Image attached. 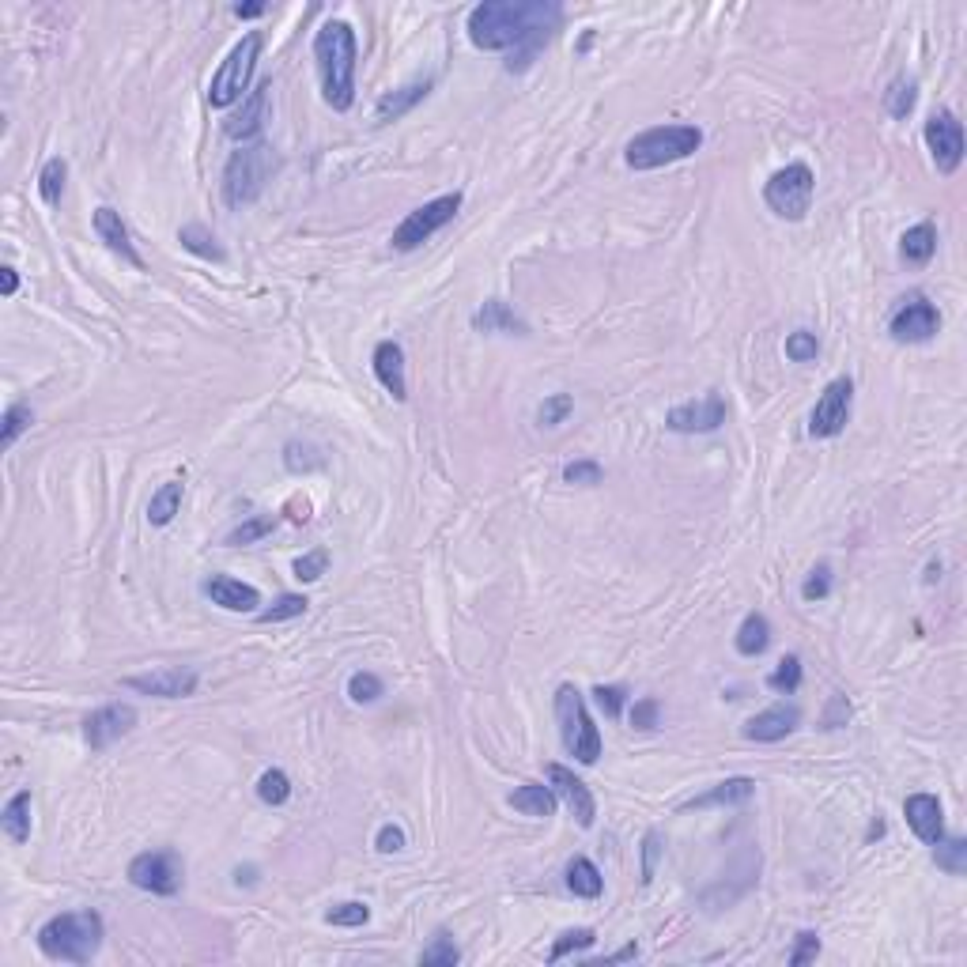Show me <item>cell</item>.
I'll list each match as a JSON object with an SVG mask.
<instances>
[{
    "label": "cell",
    "mask_w": 967,
    "mask_h": 967,
    "mask_svg": "<svg viewBox=\"0 0 967 967\" xmlns=\"http://www.w3.org/2000/svg\"><path fill=\"white\" fill-rule=\"evenodd\" d=\"M726 401L722 393H707L699 401H684V405L669 408L665 412V427L677 431V435H711L718 427L726 424Z\"/></svg>",
    "instance_id": "cell-13"
},
{
    "label": "cell",
    "mask_w": 967,
    "mask_h": 967,
    "mask_svg": "<svg viewBox=\"0 0 967 967\" xmlns=\"http://www.w3.org/2000/svg\"><path fill=\"white\" fill-rule=\"evenodd\" d=\"M737 654H745V658H756V654H764L767 643H771V624H767L764 612H748L745 620H741V628H737Z\"/></svg>",
    "instance_id": "cell-31"
},
{
    "label": "cell",
    "mask_w": 967,
    "mask_h": 967,
    "mask_svg": "<svg viewBox=\"0 0 967 967\" xmlns=\"http://www.w3.org/2000/svg\"><path fill=\"white\" fill-rule=\"evenodd\" d=\"M458 960H461V949L454 945V937L446 934V930H439V934H435V941H431V945L420 952V964H424V967H454Z\"/></svg>",
    "instance_id": "cell-41"
},
{
    "label": "cell",
    "mask_w": 967,
    "mask_h": 967,
    "mask_svg": "<svg viewBox=\"0 0 967 967\" xmlns=\"http://www.w3.org/2000/svg\"><path fill=\"white\" fill-rule=\"evenodd\" d=\"M847 722H850V699L843 696V692H835V696L828 699V707H824L820 726H824V730H843Z\"/></svg>",
    "instance_id": "cell-53"
},
{
    "label": "cell",
    "mask_w": 967,
    "mask_h": 967,
    "mask_svg": "<svg viewBox=\"0 0 967 967\" xmlns=\"http://www.w3.org/2000/svg\"><path fill=\"white\" fill-rule=\"evenodd\" d=\"M594 941H597V934H594V930H590V926H578V930H567V934H563L560 941L552 945V952H548V960H552V964H560L563 956H571V952L590 949Z\"/></svg>",
    "instance_id": "cell-45"
},
{
    "label": "cell",
    "mask_w": 967,
    "mask_h": 967,
    "mask_svg": "<svg viewBox=\"0 0 967 967\" xmlns=\"http://www.w3.org/2000/svg\"><path fill=\"white\" fill-rule=\"evenodd\" d=\"M102 937L106 926L99 911H68V915H53L38 930V949L53 964H87L99 956Z\"/></svg>",
    "instance_id": "cell-3"
},
{
    "label": "cell",
    "mask_w": 967,
    "mask_h": 967,
    "mask_svg": "<svg viewBox=\"0 0 967 967\" xmlns=\"http://www.w3.org/2000/svg\"><path fill=\"white\" fill-rule=\"evenodd\" d=\"M813 193H816L813 170L805 167V163H790V167L775 170L767 178L764 201L779 220L801 223L809 216V208H813Z\"/></svg>",
    "instance_id": "cell-8"
},
{
    "label": "cell",
    "mask_w": 967,
    "mask_h": 967,
    "mask_svg": "<svg viewBox=\"0 0 967 967\" xmlns=\"http://www.w3.org/2000/svg\"><path fill=\"white\" fill-rule=\"evenodd\" d=\"M556 0H484L469 12V42L476 50H510L507 72H522L560 31Z\"/></svg>",
    "instance_id": "cell-1"
},
{
    "label": "cell",
    "mask_w": 967,
    "mask_h": 967,
    "mask_svg": "<svg viewBox=\"0 0 967 967\" xmlns=\"http://www.w3.org/2000/svg\"><path fill=\"white\" fill-rule=\"evenodd\" d=\"M272 167H276V155H272V148L265 144V140H250V144H242L231 159H227V167H223V204L227 208H246V204H254L257 197H261V189H265V182H269Z\"/></svg>",
    "instance_id": "cell-5"
},
{
    "label": "cell",
    "mask_w": 967,
    "mask_h": 967,
    "mask_svg": "<svg viewBox=\"0 0 967 967\" xmlns=\"http://www.w3.org/2000/svg\"><path fill=\"white\" fill-rule=\"evenodd\" d=\"M915 102H918V84L915 80H907V76H896V80L888 84V91H884V110L900 121L915 110Z\"/></svg>",
    "instance_id": "cell-34"
},
{
    "label": "cell",
    "mask_w": 967,
    "mask_h": 967,
    "mask_svg": "<svg viewBox=\"0 0 967 967\" xmlns=\"http://www.w3.org/2000/svg\"><path fill=\"white\" fill-rule=\"evenodd\" d=\"M828 594H832V567H828V563H820V567H813V571H809V578H805L801 597H805V601H824Z\"/></svg>",
    "instance_id": "cell-50"
},
{
    "label": "cell",
    "mask_w": 967,
    "mask_h": 967,
    "mask_svg": "<svg viewBox=\"0 0 967 967\" xmlns=\"http://www.w3.org/2000/svg\"><path fill=\"white\" fill-rule=\"evenodd\" d=\"M510 809L544 820V816L556 813V794H552V786H544V782H522V786L510 794Z\"/></svg>",
    "instance_id": "cell-28"
},
{
    "label": "cell",
    "mask_w": 967,
    "mask_h": 967,
    "mask_svg": "<svg viewBox=\"0 0 967 967\" xmlns=\"http://www.w3.org/2000/svg\"><path fill=\"white\" fill-rule=\"evenodd\" d=\"M926 144L934 155V167L941 174H956V167L964 163V125L952 110H937L934 118L926 121Z\"/></svg>",
    "instance_id": "cell-14"
},
{
    "label": "cell",
    "mask_w": 967,
    "mask_h": 967,
    "mask_svg": "<svg viewBox=\"0 0 967 967\" xmlns=\"http://www.w3.org/2000/svg\"><path fill=\"white\" fill-rule=\"evenodd\" d=\"M405 847H408V839L397 824H382L378 835H374V850H378V854H401Z\"/></svg>",
    "instance_id": "cell-55"
},
{
    "label": "cell",
    "mask_w": 967,
    "mask_h": 967,
    "mask_svg": "<svg viewBox=\"0 0 967 967\" xmlns=\"http://www.w3.org/2000/svg\"><path fill=\"white\" fill-rule=\"evenodd\" d=\"M0 828L12 843H27L31 839V790H19L8 798L4 813H0Z\"/></svg>",
    "instance_id": "cell-29"
},
{
    "label": "cell",
    "mask_w": 967,
    "mask_h": 967,
    "mask_svg": "<svg viewBox=\"0 0 967 967\" xmlns=\"http://www.w3.org/2000/svg\"><path fill=\"white\" fill-rule=\"evenodd\" d=\"M937 254V227L930 220L926 223H915V227H907L900 238V257L907 261V265H915V269H922V265H930Z\"/></svg>",
    "instance_id": "cell-27"
},
{
    "label": "cell",
    "mask_w": 967,
    "mask_h": 967,
    "mask_svg": "<svg viewBox=\"0 0 967 967\" xmlns=\"http://www.w3.org/2000/svg\"><path fill=\"white\" fill-rule=\"evenodd\" d=\"M257 57H261V34L250 31L242 42H235V50L223 57L212 84H208V102L216 110H227V106L242 102V91H250V80H254Z\"/></svg>",
    "instance_id": "cell-7"
},
{
    "label": "cell",
    "mask_w": 967,
    "mask_h": 967,
    "mask_svg": "<svg viewBox=\"0 0 967 967\" xmlns=\"http://www.w3.org/2000/svg\"><path fill=\"white\" fill-rule=\"evenodd\" d=\"M322 454L310 446V442H288L284 446V465L288 473H310V469H322Z\"/></svg>",
    "instance_id": "cell-44"
},
{
    "label": "cell",
    "mask_w": 967,
    "mask_h": 967,
    "mask_svg": "<svg viewBox=\"0 0 967 967\" xmlns=\"http://www.w3.org/2000/svg\"><path fill=\"white\" fill-rule=\"evenodd\" d=\"M699 144H703V133L696 125H654L635 140H628L624 159H628L631 170H658L696 155Z\"/></svg>",
    "instance_id": "cell-4"
},
{
    "label": "cell",
    "mask_w": 967,
    "mask_h": 967,
    "mask_svg": "<svg viewBox=\"0 0 967 967\" xmlns=\"http://www.w3.org/2000/svg\"><path fill=\"white\" fill-rule=\"evenodd\" d=\"M325 922L329 926H363V922H371V907L367 903H337V907H329L325 911Z\"/></svg>",
    "instance_id": "cell-47"
},
{
    "label": "cell",
    "mask_w": 967,
    "mask_h": 967,
    "mask_svg": "<svg viewBox=\"0 0 967 967\" xmlns=\"http://www.w3.org/2000/svg\"><path fill=\"white\" fill-rule=\"evenodd\" d=\"M261 12H265V4H235L238 19H257Z\"/></svg>",
    "instance_id": "cell-60"
},
{
    "label": "cell",
    "mask_w": 967,
    "mask_h": 967,
    "mask_svg": "<svg viewBox=\"0 0 967 967\" xmlns=\"http://www.w3.org/2000/svg\"><path fill=\"white\" fill-rule=\"evenodd\" d=\"M567 892H575L578 900H597L605 892V877L590 858H571L567 862Z\"/></svg>",
    "instance_id": "cell-30"
},
{
    "label": "cell",
    "mask_w": 967,
    "mask_h": 967,
    "mask_svg": "<svg viewBox=\"0 0 967 967\" xmlns=\"http://www.w3.org/2000/svg\"><path fill=\"white\" fill-rule=\"evenodd\" d=\"M571 412H575V397H571V393H552V397H544L541 408H537V424L560 427V424H567Z\"/></svg>",
    "instance_id": "cell-43"
},
{
    "label": "cell",
    "mask_w": 967,
    "mask_h": 967,
    "mask_svg": "<svg viewBox=\"0 0 967 967\" xmlns=\"http://www.w3.org/2000/svg\"><path fill=\"white\" fill-rule=\"evenodd\" d=\"M473 329L476 333H510V337H526L529 333V325L503 299H488V303L480 306L473 314Z\"/></svg>",
    "instance_id": "cell-26"
},
{
    "label": "cell",
    "mask_w": 967,
    "mask_h": 967,
    "mask_svg": "<svg viewBox=\"0 0 967 967\" xmlns=\"http://www.w3.org/2000/svg\"><path fill=\"white\" fill-rule=\"evenodd\" d=\"M91 227H95V235H99V242L106 246V250H110V254H118L121 261H129L133 269H144V257L136 254L133 235H129V227H125V220H121L118 208H110V204L95 208V216H91Z\"/></svg>",
    "instance_id": "cell-19"
},
{
    "label": "cell",
    "mask_w": 967,
    "mask_h": 967,
    "mask_svg": "<svg viewBox=\"0 0 967 967\" xmlns=\"http://www.w3.org/2000/svg\"><path fill=\"white\" fill-rule=\"evenodd\" d=\"M665 854V839L662 832H646L643 839V884L654 881V873H658V858Z\"/></svg>",
    "instance_id": "cell-52"
},
{
    "label": "cell",
    "mask_w": 967,
    "mask_h": 967,
    "mask_svg": "<svg viewBox=\"0 0 967 967\" xmlns=\"http://www.w3.org/2000/svg\"><path fill=\"white\" fill-rule=\"evenodd\" d=\"M276 514H250L242 526H235L231 533H227V541L223 544H257L261 537H269L272 529H276Z\"/></svg>",
    "instance_id": "cell-38"
},
{
    "label": "cell",
    "mask_w": 967,
    "mask_h": 967,
    "mask_svg": "<svg viewBox=\"0 0 967 967\" xmlns=\"http://www.w3.org/2000/svg\"><path fill=\"white\" fill-rule=\"evenodd\" d=\"M16 288H19L16 269H12V265H4V269H0V291H4V295H16Z\"/></svg>",
    "instance_id": "cell-58"
},
{
    "label": "cell",
    "mask_w": 967,
    "mask_h": 967,
    "mask_svg": "<svg viewBox=\"0 0 967 967\" xmlns=\"http://www.w3.org/2000/svg\"><path fill=\"white\" fill-rule=\"evenodd\" d=\"M31 424H34L31 405H23V401L8 405V408H4V420H0V446H4V450H12L19 435H23V431H31Z\"/></svg>",
    "instance_id": "cell-36"
},
{
    "label": "cell",
    "mask_w": 967,
    "mask_h": 967,
    "mask_svg": "<svg viewBox=\"0 0 967 967\" xmlns=\"http://www.w3.org/2000/svg\"><path fill=\"white\" fill-rule=\"evenodd\" d=\"M556 726H560L567 756H575L582 767H594L601 760V730L594 726L586 696L575 684H560V692H556Z\"/></svg>",
    "instance_id": "cell-6"
},
{
    "label": "cell",
    "mask_w": 967,
    "mask_h": 967,
    "mask_svg": "<svg viewBox=\"0 0 967 967\" xmlns=\"http://www.w3.org/2000/svg\"><path fill=\"white\" fill-rule=\"evenodd\" d=\"M197 684H201V673L189 669V665H167V669H152V673L125 677V688H129V692L155 696V699H186L197 692Z\"/></svg>",
    "instance_id": "cell-15"
},
{
    "label": "cell",
    "mask_w": 967,
    "mask_h": 967,
    "mask_svg": "<svg viewBox=\"0 0 967 967\" xmlns=\"http://www.w3.org/2000/svg\"><path fill=\"white\" fill-rule=\"evenodd\" d=\"M934 862L937 869H945V873H952V877H960V873H967V843L964 839H937L934 843Z\"/></svg>",
    "instance_id": "cell-37"
},
{
    "label": "cell",
    "mask_w": 967,
    "mask_h": 967,
    "mask_svg": "<svg viewBox=\"0 0 967 967\" xmlns=\"http://www.w3.org/2000/svg\"><path fill=\"white\" fill-rule=\"evenodd\" d=\"M786 356L794 359V363H809V359L820 356V340H816V333H809V329L790 333V337H786Z\"/></svg>",
    "instance_id": "cell-48"
},
{
    "label": "cell",
    "mask_w": 967,
    "mask_h": 967,
    "mask_svg": "<svg viewBox=\"0 0 967 967\" xmlns=\"http://www.w3.org/2000/svg\"><path fill=\"white\" fill-rule=\"evenodd\" d=\"M65 182H68L65 159H61V155L46 159V167H42V174H38V193H42V201L61 204V197H65Z\"/></svg>",
    "instance_id": "cell-35"
},
{
    "label": "cell",
    "mask_w": 967,
    "mask_h": 967,
    "mask_svg": "<svg viewBox=\"0 0 967 967\" xmlns=\"http://www.w3.org/2000/svg\"><path fill=\"white\" fill-rule=\"evenodd\" d=\"M631 726L635 730H654L658 726V699H635V707H631Z\"/></svg>",
    "instance_id": "cell-56"
},
{
    "label": "cell",
    "mask_w": 967,
    "mask_h": 967,
    "mask_svg": "<svg viewBox=\"0 0 967 967\" xmlns=\"http://www.w3.org/2000/svg\"><path fill=\"white\" fill-rule=\"evenodd\" d=\"M816 956H820V937H816L813 930L798 934V945H794V952H790V967L809 964V960H816Z\"/></svg>",
    "instance_id": "cell-57"
},
{
    "label": "cell",
    "mask_w": 967,
    "mask_h": 967,
    "mask_svg": "<svg viewBox=\"0 0 967 967\" xmlns=\"http://www.w3.org/2000/svg\"><path fill=\"white\" fill-rule=\"evenodd\" d=\"M903 816H907V828L926 847H934L937 839L945 835V813H941V801L934 794H911V798L903 801Z\"/></svg>",
    "instance_id": "cell-21"
},
{
    "label": "cell",
    "mask_w": 967,
    "mask_h": 967,
    "mask_svg": "<svg viewBox=\"0 0 967 967\" xmlns=\"http://www.w3.org/2000/svg\"><path fill=\"white\" fill-rule=\"evenodd\" d=\"M204 594L212 597V605H220V609H227V612H257V605H261L257 586L238 582V578H231V575H212L208 582H204Z\"/></svg>",
    "instance_id": "cell-23"
},
{
    "label": "cell",
    "mask_w": 967,
    "mask_h": 967,
    "mask_svg": "<svg viewBox=\"0 0 967 967\" xmlns=\"http://www.w3.org/2000/svg\"><path fill=\"white\" fill-rule=\"evenodd\" d=\"M548 786H552L556 801H563V805H567V813L578 820V828H594L597 801H594V794H590V786L578 779L571 767H563V764L548 767Z\"/></svg>",
    "instance_id": "cell-16"
},
{
    "label": "cell",
    "mask_w": 967,
    "mask_h": 967,
    "mask_svg": "<svg viewBox=\"0 0 967 967\" xmlns=\"http://www.w3.org/2000/svg\"><path fill=\"white\" fill-rule=\"evenodd\" d=\"M257 798L265 805H284L291 798V779L280 771V767H269L261 779H257Z\"/></svg>",
    "instance_id": "cell-42"
},
{
    "label": "cell",
    "mask_w": 967,
    "mask_h": 967,
    "mask_svg": "<svg viewBox=\"0 0 967 967\" xmlns=\"http://www.w3.org/2000/svg\"><path fill=\"white\" fill-rule=\"evenodd\" d=\"M254 873H257V869H254V866H246V869L238 866V869H235V884H254V881H257Z\"/></svg>",
    "instance_id": "cell-61"
},
{
    "label": "cell",
    "mask_w": 967,
    "mask_h": 967,
    "mask_svg": "<svg viewBox=\"0 0 967 967\" xmlns=\"http://www.w3.org/2000/svg\"><path fill=\"white\" fill-rule=\"evenodd\" d=\"M374 374H378V382H382V390L390 393L393 401H405L408 397V382H405V348L397 344V340H382L378 348H374Z\"/></svg>",
    "instance_id": "cell-22"
},
{
    "label": "cell",
    "mask_w": 967,
    "mask_h": 967,
    "mask_svg": "<svg viewBox=\"0 0 967 967\" xmlns=\"http://www.w3.org/2000/svg\"><path fill=\"white\" fill-rule=\"evenodd\" d=\"M798 722H801V711L794 703H775L767 711L752 714L741 733H745L748 741H756V745H775V741H782V737H790V733L798 730Z\"/></svg>",
    "instance_id": "cell-20"
},
{
    "label": "cell",
    "mask_w": 967,
    "mask_h": 967,
    "mask_svg": "<svg viewBox=\"0 0 967 967\" xmlns=\"http://www.w3.org/2000/svg\"><path fill=\"white\" fill-rule=\"evenodd\" d=\"M752 794H756V779H748V775H733V779L711 786L707 794L684 801L680 809H684V813H692V809H714V805H745Z\"/></svg>",
    "instance_id": "cell-25"
},
{
    "label": "cell",
    "mask_w": 967,
    "mask_h": 967,
    "mask_svg": "<svg viewBox=\"0 0 967 967\" xmlns=\"http://www.w3.org/2000/svg\"><path fill=\"white\" fill-rule=\"evenodd\" d=\"M563 480L567 484H601L605 480V469L597 465V461H571V465H563Z\"/></svg>",
    "instance_id": "cell-51"
},
{
    "label": "cell",
    "mask_w": 967,
    "mask_h": 967,
    "mask_svg": "<svg viewBox=\"0 0 967 967\" xmlns=\"http://www.w3.org/2000/svg\"><path fill=\"white\" fill-rule=\"evenodd\" d=\"M325 567H329V552L325 548H314V552H306V556L295 560V578L299 582H318L325 575Z\"/></svg>",
    "instance_id": "cell-49"
},
{
    "label": "cell",
    "mask_w": 967,
    "mask_h": 967,
    "mask_svg": "<svg viewBox=\"0 0 967 967\" xmlns=\"http://www.w3.org/2000/svg\"><path fill=\"white\" fill-rule=\"evenodd\" d=\"M306 601L303 594H280L276 601H272L269 609H257V624H280V620H295V616H303L306 612Z\"/></svg>",
    "instance_id": "cell-39"
},
{
    "label": "cell",
    "mask_w": 967,
    "mask_h": 967,
    "mask_svg": "<svg viewBox=\"0 0 967 967\" xmlns=\"http://www.w3.org/2000/svg\"><path fill=\"white\" fill-rule=\"evenodd\" d=\"M356 57L359 42L352 23H344V19L322 23V31L314 34V65H318L325 106H333L337 114L352 110V102H356Z\"/></svg>",
    "instance_id": "cell-2"
},
{
    "label": "cell",
    "mask_w": 967,
    "mask_h": 967,
    "mask_svg": "<svg viewBox=\"0 0 967 967\" xmlns=\"http://www.w3.org/2000/svg\"><path fill=\"white\" fill-rule=\"evenodd\" d=\"M767 688L771 692H779V696H794L801 688V658L798 654H786L779 665H775V673L767 677Z\"/></svg>",
    "instance_id": "cell-40"
},
{
    "label": "cell",
    "mask_w": 967,
    "mask_h": 967,
    "mask_svg": "<svg viewBox=\"0 0 967 967\" xmlns=\"http://www.w3.org/2000/svg\"><path fill=\"white\" fill-rule=\"evenodd\" d=\"M129 881L152 896H178L182 888V858L174 850H144L129 862Z\"/></svg>",
    "instance_id": "cell-10"
},
{
    "label": "cell",
    "mask_w": 967,
    "mask_h": 967,
    "mask_svg": "<svg viewBox=\"0 0 967 967\" xmlns=\"http://www.w3.org/2000/svg\"><path fill=\"white\" fill-rule=\"evenodd\" d=\"M182 495H186L182 480H167V484L152 495V503H148V522H152V526H170L174 514L182 510Z\"/></svg>",
    "instance_id": "cell-33"
},
{
    "label": "cell",
    "mask_w": 967,
    "mask_h": 967,
    "mask_svg": "<svg viewBox=\"0 0 967 967\" xmlns=\"http://www.w3.org/2000/svg\"><path fill=\"white\" fill-rule=\"evenodd\" d=\"M133 730H136L133 703H110V707H99L95 714H87V722H84V737L95 752L110 748L114 741H121L125 733H133Z\"/></svg>",
    "instance_id": "cell-17"
},
{
    "label": "cell",
    "mask_w": 967,
    "mask_h": 967,
    "mask_svg": "<svg viewBox=\"0 0 967 967\" xmlns=\"http://www.w3.org/2000/svg\"><path fill=\"white\" fill-rule=\"evenodd\" d=\"M427 95H431V80H416V84H405V87H397V91H390V95H382L378 106H374V125L401 121L408 110H416Z\"/></svg>",
    "instance_id": "cell-24"
},
{
    "label": "cell",
    "mask_w": 967,
    "mask_h": 967,
    "mask_svg": "<svg viewBox=\"0 0 967 967\" xmlns=\"http://www.w3.org/2000/svg\"><path fill=\"white\" fill-rule=\"evenodd\" d=\"M850 405H854V382L850 378H835L824 386L820 401H816L813 416H809V435L813 439H835L843 435V427L850 424Z\"/></svg>",
    "instance_id": "cell-11"
},
{
    "label": "cell",
    "mask_w": 967,
    "mask_h": 967,
    "mask_svg": "<svg viewBox=\"0 0 967 967\" xmlns=\"http://www.w3.org/2000/svg\"><path fill=\"white\" fill-rule=\"evenodd\" d=\"M269 91L272 84H257L246 99H242V106H238L231 118L223 121V133L231 136V140H242V144H250V140H257L261 136V129H265V121H269Z\"/></svg>",
    "instance_id": "cell-18"
},
{
    "label": "cell",
    "mask_w": 967,
    "mask_h": 967,
    "mask_svg": "<svg viewBox=\"0 0 967 967\" xmlns=\"http://www.w3.org/2000/svg\"><path fill=\"white\" fill-rule=\"evenodd\" d=\"M937 329H941V314H937V306L922 291L907 295L896 306V314L888 318V333H892V340H900V344H922V340L934 337Z\"/></svg>",
    "instance_id": "cell-12"
},
{
    "label": "cell",
    "mask_w": 967,
    "mask_h": 967,
    "mask_svg": "<svg viewBox=\"0 0 967 967\" xmlns=\"http://www.w3.org/2000/svg\"><path fill=\"white\" fill-rule=\"evenodd\" d=\"M635 956H639V945L631 941V945H624V949H616V952H612V956H605L601 964H624V960H635Z\"/></svg>",
    "instance_id": "cell-59"
},
{
    "label": "cell",
    "mask_w": 967,
    "mask_h": 967,
    "mask_svg": "<svg viewBox=\"0 0 967 967\" xmlns=\"http://www.w3.org/2000/svg\"><path fill=\"white\" fill-rule=\"evenodd\" d=\"M348 696H352V703H378L386 696V684L374 673H352L348 677Z\"/></svg>",
    "instance_id": "cell-46"
},
{
    "label": "cell",
    "mask_w": 967,
    "mask_h": 967,
    "mask_svg": "<svg viewBox=\"0 0 967 967\" xmlns=\"http://www.w3.org/2000/svg\"><path fill=\"white\" fill-rule=\"evenodd\" d=\"M597 696V707L609 714V718H620V711H624V699H628V692L620 688V684H597L594 688Z\"/></svg>",
    "instance_id": "cell-54"
},
{
    "label": "cell",
    "mask_w": 967,
    "mask_h": 967,
    "mask_svg": "<svg viewBox=\"0 0 967 967\" xmlns=\"http://www.w3.org/2000/svg\"><path fill=\"white\" fill-rule=\"evenodd\" d=\"M458 212H461V193H442V197H435V201H427L408 212L405 220H401V227L393 231L390 246L397 250V254H412V250H420L431 235H439L442 227L454 220Z\"/></svg>",
    "instance_id": "cell-9"
},
{
    "label": "cell",
    "mask_w": 967,
    "mask_h": 967,
    "mask_svg": "<svg viewBox=\"0 0 967 967\" xmlns=\"http://www.w3.org/2000/svg\"><path fill=\"white\" fill-rule=\"evenodd\" d=\"M178 242H182V250H189V254H197L201 261H223V246L220 238L212 235L204 223H186L182 231H178Z\"/></svg>",
    "instance_id": "cell-32"
}]
</instances>
